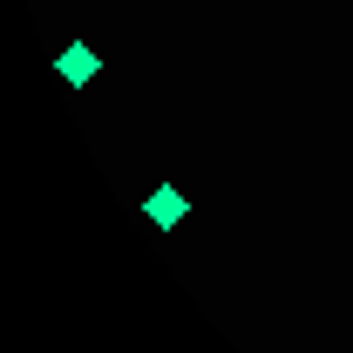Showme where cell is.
Instances as JSON below:
<instances>
[{
    "label": "cell",
    "instance_id": "obj_1",
    "mask_svg": "<svg viewBox=\"0 0 353 353\" xmlns=\"http://www.w3.org/2000/svg\"><path fill=\"white\" fill-rule=\"evenodd\" d=\"M95 75H102V54H95L88 41H68L61 54H54V82L61 88H88Z\"/></svg>",
    "mask_w": 353,
    "mask_h": 353
},
{
    "label": "cell",
    "instance_id": "obj_2",
    "mask_svg": "<svg viewBox=\"0 0 353 353\" xmlns=\"http://www.w3.org/2000/svg\"><path fill=\"white\" fill-rule=\"evenodd\" d=\"M183 218H190V197H183L176 183H157V190L143 197V224H150V231H170V224H183Z\"/></svg>",
    "mask_w": 353,
    "mask_h": 353
}]
</instances>
